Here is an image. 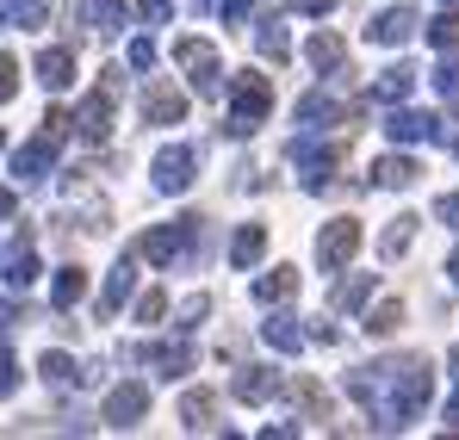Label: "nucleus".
<instances>
[{
	"instance_id": "obj_1",
	"label": "nucleus",
	"mask_w": 459,
	"mask_h": 440,
	"mask_svg": "<svg viewBox=\"0 0 459 440\" xmlns=\"http://www.w3.org/2000/svg\"><path fill=\"white\" fill-rule=\"evenodd\" d=\"M230 106H236L230 131H236V137H242V131H255V125L273 112V87H267V74H242V81L230 87Z\"/></svg>"
},
{
	"instance_id": "obj_2",
	"label": "nucleus",
	"mask_w": 459,
	"mask_h": 440,
	"mask_svg": "<svg viewBox=\"0 0 459 440\" xmlns=\"http://www.w3.org/2000/svg\"><path fill=\"white\" fill-rule=\"evenodd\" d=\"M385 137H391V143H454L459 131L447 118H435V112H391Z\"/></svg>"
},
{
	"instance_id": "obj_3",
	"label": "nucleus",
	"mask_w": 459,
	"mask_h": 440,
	"mask_svg": "<svg viewBox=\"0 0 459 440\" xmlns=\"http://www.w3.org/2000/svg\"><path fill=\"white\" fill-rule=\"evenodd\" d=\"M354 248H360V223L335 218L323 236H316V261H323V273H342V267L354 261Z\"/></svg>"
},
{
	"instance_id": "obj_4",
	"label": "nucleus",
	"mask_w": 459,
	"mask_h": 440,
	"mask_svg": "<svg viewBox=\"0 0 459 440\" xmlns=\"http://www.w3.org/2000/svg\"><path fill=\"white\" fill-rule=\"evenodd\" d=\"M174 56L186 63V74H193V87H199V93H218V87H224V81H218V56H212V44L180 38V44H174Z\"/></svg>"
},
{
	"instance_id": "obj_5",
	"label": "nucleus",
	"mask_w": 459,
	"mask_h": 440,
	"mask_svg": "<svg viewBox=\"0 0 459 440\" xmlns=\"http://www.w3.org/2000/svg\"><path fill=\"white\" fill-rule=\"evenodd\" d=\"M193 149L186 143H174V149H161L155 155V193H186V180H193Z\"/></svg>"
},
{
	"instance_id": "obj_6",
	"label": "nucleus",
	"mask_w": 459,
	"mask_h": 440,
	"mask_svg": "<svg viewBox=\"0 0 459 440\" xmlns=\"http://www.w3.org/2000/svg\"><path fill=\"white\" fill-rule=\"evenodd\" d=\"M367 38H373V44H410V38H416V13H410V6H385L379 19L367 25Z\"/></svg>"
},
{
	"instance_id": "obj_7",
	"label": "nucleus",
	"mask_w": 459,
	"mask_h": 440,
	"mask_svg": "<svg viewBox=\"0 0 459 440\" xmlns=\"http://www.w3.org/2000/svg\"><path fill=\"white\" fill-rule=\"evenodd\" d=\"M230 391H236L242 403H267V397H280L286 384H280V372H273V367H242V372H236V384H230Z\"/></svg>"
},
{
	"instance_id": "obj_8",
	"label": "nucleus",
	"mask_w": 459,
	"mask_h": 440,
	"mask_svg": "<svg viewBox=\"0 0 459 440\" xmlns=\"http://www.w3.org/2000/svg\"><path fill=\"white\" fill-rule=\"evenodd\" d=\"M81 25H87L93 38L125 31V0H81Z\"/></svg>"
},
{
	"instance_id": "obj_9",
	"label": "nucleus",
	"mask_w": 459,
	"mask_h": 440,
	"mask_svg": "<svg viewBox=\"0 0 459 440\" xmlns=\"http://www.w3.org/2000/svg\"><path fill=\"white\" fill-rule=\"evenodd\" d=\"M143 410H150V384H125V391H112V403H106V422L131 428Z\"/></svg>"
},
{
	"instance_id": "obj_10",
	"label": "nucleus",
	"mask_w": 459,
	"mask_h": 440,
	"mask_svg": "<svg viewBox=\"0 0 459 440\" xmlns=\"http://www.w3.org/2000/svg\"><path fill=\"white\" fill-rule=\"evenodd\" d=\"M38 81H44L50 93H63V87L75 81V56H69L63 44H56V50H44V56H38Z\"/></svg>"
},
{
	"instance_id": "obj_11",
	"label": "nucleus",
	"mask_w": 459,
	"mask_h": 440,
	"mask_svg": "<svg viewBox=\"0 0 459 440\" xmlns=\"http://www.w3.org/2000/svg\"><path fill=\"white\" fill-rule=\"evenodd\" d=\"M180 112H186V99L174 87H150L143 93V118H155V125H180Z\"/></svg>"
},
{
	"instance_id": "obj_12",
	"label": "nucleus",
	"mask_w": 459,
	"mask_h": 440,
	"mask_svg": "<svg viewBox=\"0 0 459 440\" xmlns=\"http://www.w3.org/2000/svg\"><path fill=\"white\" fill-rule=\"evenodd\" d=\"M261 255H267V229H261V223H242L236 242H230V261H236V267H255Z\"/></svg>"
},
{
	"instance_id": "obj_13",
	"label": "nucleus",
	"mask_w": 459,
	"mask_h": 440,
	"mask_svg": "<svg viewBox=\"0 0 459 440\" xmlns=\"http://www.w3.org/2000/svg\"><path fill=\"white\" fill-rule=\"evenodd\" d=\"M75 125H81V137H87V143H100V137L112 131V99H106V93H93V99L81 106Z\"/></svg>"
},
{
	"instance_id": "obj_14",
	"label": "nucleus",
	"mask_w": 459,
	"mask_h": 440,
	"mask_svg": "<svg viewBox=\"0 0 459 440\" xmlns=\"http://www.w3.org/2000/svg\"><path fill=\"white\" fill-rule=\"evenodd\" d=\"M305 56H310V69L335 74V69H342V56H348V50H342V38H335V31H316V38L305 44Z\"/></svg>"
},
{
	"instance_id": "obj_15",
	"label": "nucleus",
	"mask_w": 459,
	"mask_h": 440,
	"mask_svg": "<svg viewBox=\"0 0 459 440\" xmlns=\"http://www.w3.org/2000/svg\"><path fill=\"white\" fill-rule=\"evenodd\" d=\"M261 335H267V348H280V354H299V348H305V329H299L292 316H267Z\"/></svg>"
},
{
	"instance_id": "obj_16",
	"label": "nucleus",
	"mask_w": 459,
	"mask_h": 440,
	"mask_svg": "<svg viewBox=\"0 0 459 440\" xmlns=\"http://www.w3.org/2000/svg\"><path fill=\"white\" fill-rule=\"evenodd\" d=\"M410 87H416V69H410V63H397V69H385L379 81H373V99H379V106H391V99H403Z\"/></svg>"
},
{
	"instance_id": "obj_17",
	"label": "nucleus",
	"mask_w": 459,
	"mask_h": 440,
	"mask_svg": "<svg viewBox=\"0 0 459 440\" xmlns=\"http://www.w3.org/2000/svg\"><path fill=\"white\" fill-rule=\"evenodd\" d=\"M410 180H416V161H410V155H385L379 168H373V186H391V193L410 186Z\"/></svg>"
},
{
	"instance_id": "obj_18",
	"label": "nucleus",
	"mask_w": 459,
	"mask_h": 440,
	"mask_svg": "<svg viewBox=\"0 0 459 440\" xmlns=\"http://www.w3.org/2000/svg\"><path fill=\"white\" fill-rule=\"evenodd\" d=\"M299 118H305L310 131H323V125H335V118H342V106H335L329 93H305V99H299Z\"/></svg>"
},
{
	"instance_id": "obj_19",
	"label": "nucleus",
	"mask_w": 459,
	"mask_h": 440,
	"mask_svg": "<svg viewBox=\"0 0 459 440\" xmlns=\"http://www.w3.org/2000/svg\"><path fill=\"white\" fill-rule=\"evenodd\" d=\"M50 155H56V149H50V131H44L38 143H25V149H19V161H13V168H19V180H38Z\"/></svg>"
},
{
	"instance_id": "obj_20",
	"label": "nucleus",
	"mask_w": 459,
	"mask_h": 440,
	"mask_svg": "<svg viewBox=\"0 0 459 440\" xmlns=\"http://www.w3.org/2000/svg\"><path fill=\"white\" fill-rule=\"evenodd\" d=\"M292 286H299V273L292 267H273L267 280H255V298L261 304H280V298H292Z\"/></svg>"
},
{
	"instance_id": "obj_21",
	"label": "nucleus",
	"mask_w": 459,
	"mask_h": 440,
	"mask_svg": "<svg viewBox=\"0 0 459 440\" xmlns=\"http://www.w3.org/2000/svg\"><path fill=\"white\" fill-rule=\"evenodd\" d=\"M373 286H379L373 273H354V280H342V286H335V310H360V304L373 298Z\"/></svg>"
},
{
	"instance_id": "obj_22",
	"label": "nucleus",
	"mask_w": 459,
	"mask_h": 440,
	"mask_svg": "<svg viewBox=\"0 0 459 440\" xmlns=\"http://www.w3.org/2000/svg\"><path fill=\"white\" fill-rule=\"evenodd\" d=\"M180 416H186V428H212V416H218V397H212V391H186Z\"/></svg>"
},
{
	"instance_id": "obj_23",
	"label": "nucleus",
	"mask_w": 459,
	"mask_h": 440,
	"mask_svg": "<svg viewBox=\"0 0 459 440\" xmlns=\"http://www.w3.org/2000/svg\"><path fill=\"white\" fill-rule=\"evenodd\" d=\"M410 236H416V218H391V229H385V236H379L385 261H397V255L410 248Z\"/></svg>"
},
{
	"instance_id": "obj_24",
	"label": "nucleus",
	"mask_w": 459,
	"mask_h": 440,
	"mask_svg": "<svg viewBox=\"0 0 459 440\" xmlns=\"http://www.w3.org/2000/svg\"><path fill=\"white\" fill-rule=\"evenodd\" d=\"M429 44H435V50H459V6H447V13L429 25Z\"/></svg>"
},
{
	"instance_id": "obj_25",
	"label": "nucleus",
	"mask_w": 459,
	"mask_h": 440,
	"mask_svg": "<svg viewBox=\"0 0 459 440\" xmlns=\"http://www.w3.org/2000/svg\"><path fill=\"white\" fill-rule=\"evenodd\" d=\"M397 323H403V304H397V298H385L379 310H373V316H367V335H391V329H397Z\"/></svg>"
},
{
	"instance_id": "obj_26",
	"label": "nucleus",
	"mask_w": 459,
	"mask_h": 440,
	"mask_svg": "<svg viewBox=\"0 0 459 440\" xmlns=\"http://www.w3.org/2000/svg\"><path fill=\"white\" fill-rule=\"evenodd\" d=\"M38 372H44V384H69V378H75V360H69V354H44Z\"/></svg>"
},
{
	"instance_id": "obj_27",
	"label": "nucleus",
	"mask_w": 459,
	"mask_h": 440,
	"mask_svg": "<svg viewBox=\"0 0 459 440\" xmlns=\"http://www.w3.org/2000/svg\"><path fill=\"white\" fill-rule=\"evenodd\" d=\"M435 93H441V99H459V56H447V63L435 69Z\"/></svg>"
},
{
	"instance_id": "obj_28",
	"label": "nucleus",
	"mask_w": 459,
	"mask_h": 440,
	"mask_svg": "<svg viewBox=\"0 0 459 440\" xmlns=\"http://www.w3.org/2000/svg\"><path fill=\"white\" fill-rule=\"evenodd\" d=\"M261 50H267L273 63H286V50H292V44H286V31H280V25H261Z\"/></svg>"
},
{
	"instance_id": "obj_29",
	"label": "nucleus",
	"mask_w": 459,
	"mask_h": 440,
	"mask_svg": "<svg viewBox=\"0 0 459 440\" xmlns=\"http://www.w3.org/2000/svg\"><path fill=\"white\" fill-rule=\"evenodd\" d=\"M125 292H131V261H125V267L112 273V286H106V298H100V310H112V304H118Z\"/></svg>"
},
{
	"instance_id": "obj_30",
	"label": "nucleus",
	"mask_w": 459,
	"mask_h": 440,
	"mask_svg": "<svg viewBox=\"0 0 459 440\" xmlns=\"http://www.w3.org/2000/svg\"><path fill=\"white\" fill-rule=\"evenodd\" d=\"M75 298H81V273L63 267V273H56V304H75Z\"/></svg>"
},
{
	"instance_id": "obj_31",
	"label": "nucleus",
	"mask_w": 459,
	"mask_h": 440,
	"mask_svg": "<svg viewBox=\"0 0 459 440\" xmlns=\"http://www.w3.org/2000/svg\"><path fill=\"white\" fill-rule=\"evenodd\" d=\"M435 218L447 223V229H459V193H441V199H435Z\"/></svg>"
},
{
	"instance_id": "obj_32",
	"label": "nucleus",
	"mask_w": 459,
	"mask_h": 440,
	"mask_svg": "<svg viewBox=\"0 0 459 440\" xmlns=\"http://www.w3.org/2000/svg\"><path fill=\"white\" fill-rule=\"evenodd\" d=\"M13 87H19V63H13V56H0V106L13 99Z\"/></svg>"
},
{
	"instance_id": "obj_33",
	"label": "nucleus",
	"mask_w": 459,
	"mask_h": 440,
	"mask_svg": "<svg viewBox=\"0 0 459 440\" xmlns=\"http://www.w3.org/2000/svg\"><path fill=\"white\" fill-rule=\"evenodd\" d=\"M19 391V367H13V354H0V397H13Z\"/></svg>"
},
{
	"instance_id": "obj_34",
	"label": "nucleus",
	"mask_w": 459,
	"mask_h": 440,
	"mask_svg": "<svg viewBox=\"0 0 459 440\" xmlns=\"http://www.w3.org/2000/svg\"><path fill=\"white\" fill-rule=\"evenodd\" d=\"M131 69H155V44H150V38L131 44Z\"/></svg>"
},
{
	"instance_id": "obj_35",
	"label": "nucleus",
	"mask_w": 459,
	"mask_h": 440,
	"mask_svg": "<svg viewBox=\"0 0 459 440\" xmlns=\"http://www.w3.org/2000/svg\"><path fill=\"white\" fill-rule=\"evenodd\" d=\"M161 310H168V298H161V292H150V298H143V304H137V316H143V323H155Z\"/></svg>"
},
{
	"instance_id": "obj_36",
	"label": "nucleus",
	"mask_w": 459,
	"mask_h": 440,
	"mask_svg": "<svg viewBox=\"0 0 459 440\" xmlns=\"http://www.w3.org/2000/svg\"><path fill=\"white\" fill-rule=\"evenodd\" d=\"M299 13H310V19H323V13H335V0H292Z\"/></svg>"
},
{
	"instance_id": "obj_37",
	"label": "nucleus",
	"mask_w": 459,
	"mask_h": 440,
	"mask_svg": "<svg viewBox=\"0 0 459 440\" xmlns=\"http://www.w3.org/2000/svg\"><path fill=\"white\" fill-rule=\"evenodd\" d=\"M168 6L174 0H143V19H168Z\"/></svg>"
},
{
	"instance_id": "obj_38",
	"label": "nucleus",
	"mask_w": 459,
	"mask_h": 440,
	"mask_svg": "<svg viewBox=\"0 0 459 440\" xmlns=\"http://www.w3.org/2000/svg\"><path fill=\"white\" fill-rule=\"evenodd\" d=\"M447 428H459V397H454V403H447Z\"/></svg>"
},
{
	"instance_id": "obj_39",
	"label": "nucleus",
	"mask_w": 459,
	"mask_h": 440,
	"mask_svg": "<svg viewBox=\"0 0 459 440\" xmlns=\"http://www.w3.org/2000/svg\"><path fill=\"white\" fill-rule=\"evenodd\" d=\"M447 280H454V286H459V248H454V261H447Z\"/></svg>"
},
{
	"instance_id": "obj_40",
	"label": "nucleus",
	"mask_w": 459,
	"mask_h": 440,
	"mask_svg": "<svg viewBox=\"0 0 459 440\" xmlns=\"http://www.w3.org/2000/svg\"><path fill=\"white\" fill-rule=\"evenodd\" d=\"M447 360H454V378H459V348H454V354H447Z\"/></svg>"
},
{
	"instance_id": "obj_41",
	"label": "nucleus",
	"mask_w": 459,
	"mask_h": 440,
	"mask_svg": "<svg viewBox=\"0 0 459 440\" xmlns=\"http://www.w3.org/2000/svg\"><path fill=\"white\" fill-rule=\"evenodd\" d=\"M441 6H459V0H441Z\"/></svg>"
},
{
	"instance_id": "obj_42",
	"label": "nucleus",
	"mask_w": 459,
	"mask_h": 440,
	"mask_svg": "<svg viewBox=\"0 0 459 440\" xmlns=\"http://www.w3.org/2000/svg\"><path fill=\"white\" fill-rule=\"evenodd\" d=\"M454 149H459V137H454Z\"/></svg>"
}]
</instances>
